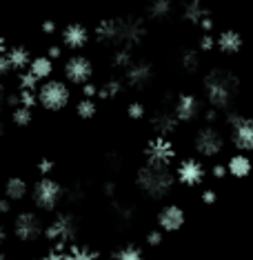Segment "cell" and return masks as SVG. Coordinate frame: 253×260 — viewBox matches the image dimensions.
I'll return each mask as SVG.
<instances>
[{"instance_id": "74e56055", "label": "cell", "mask_w": 253, "mask_h": 260, "mask_svg": "<svg viewBox=\"0 0 253 260\" xmlns=\"http://www.w3.org/2000/svg\"><path fill=\"white\" fill-rule=\"evenodd\" d=\"M11 72V67H9V62H7V58H5V51L0 54V76H7Z\"/></svg>"}, {"instance_id": "bcb514c9", "label": "cell", "mask_w": 253, "mask_h": 260, "mask_svg": "<svg viewBox=\"0 0 253 260\" xmlns=\"http://www.w3.org/2000/svg\"><path fill=\"white\" fill-rule=\"evenodd\" d=\"M5 240H7V229H5L3 224H0V245H3Z\"/></svg>"}, {"instance_id": "44dd1931", "label": "cell", "mask_w": 253, "mask_h": 260, "mask_svg": "<svg viewBox=\"0 0 253 260\" xmlns=\"http://www.w3.org/2000/svg\"><path fill=\"white\" fill-rule=\"evenodd\" d=\"M151 127H154V132L158 136L167 138V136L178 127V120H175V116L169 114V111H160V114H156L154 118H151Z\"/></svg>"}, {"instance_id": "5b68a950", "label": "cell", "mask_w": 253, "mask_h": 260, "mask_svg": "<svg viewBox=\"0 0 253 260\" xmlns=\"http://www.w3.org/2000/svg\"><path fill=\"white\" fill-rule=\"evenodd\" d=\"M62 198L64 189L60 187V182L49 178V176H43L31 189V200L40 211H56L58 205L62 203Z\"/></svg>"}, {"instance_id": "2e32d148", "label": "cell", "mask_w": 253, "mask_h": 260, "mask_svg": "<svg viewBox=\"0 0 253 260\" xmlns=\"http://www.w3.org/2000/svg\"><path fill=\"white\" fill-rule=\"evenodd\" d=\"M60 36H62V45L67 49H82L87 45V40H89V31H87L85 25L74 22V25H67L62 29Z\"/></svg>"}, {"instance_id": "4316f807", "label": "cell", "mask_w": 253, "mask_h": 260, "mask_svg": "<svg viewBox=\"0 0 253 260\" xmlns=\"http://www.w3.org/2000/svg\"><path fill=\"white\" fill-rule=\"evenodd\" d=\"M131 62H133V54L127 49V47H118L114 51V56H111V64L118 69H127Z\"/></svg>"}, {"instance_id": "836d02e7", "label": "cell", "mask_w": 253, "mask_h": 260, "mask_svg": "<svg viewBox=\"0 0 253 260\" xmlns=\"http://www.w3.org/2000/svg\"><path fill=\"white\" fill-rule=\"evenodd\" d=\"M200 49H204V51L215 49V38L211 36V34H204V36L200 38Z\"/></svg>"}, {"instance_id": "83f0119b", "label": "cell", "mask_w": 253, "mask_h": 260, "mask_svg": "<svg viewBox=\"0 0 253 260\" xmlns=\"http://www.w3.org/2000/svg\"><path fill=\"white\" fill-rule=\"evenodd\" d=\"M76 111H78V116L80 118H93L98 114V103H96V98H82L80 103H78V107H76Z\"/></svg>"}, {"instance_id": "4fadbf2b", "label": "cell", "mask_w": 253, "mask_h": 260, "mask_svg": "<svg viewBox=\"0 0 253 260\" xmlns=\"http://www.w3.org/2000/svg\"><path fill=\"white\" fill-rule=\"evenodd\" d=\"M175 158V149L171 145V140L158 136L156 140H151L147 145V162L154 165H171V160Z\"/></svg>"}, {"instance_id": "60d3db41", "label": "cell", "mask_w": 253, "mask_h": 260, "mask_svg": "<svg viewBox=\"0 0 253 260\" xmlns=\"http://www.w3.org/2000/svg\"><path fill=\"white\" fill-rule=\"evenodd\" d=\"M11 211V200H0V214H9Z\"/></svg>"}, {"instance_id": "681fc988", "label": "cell", "mask_w": 253, "mask_h": 260, "mask_svg": "<svg viewBox=\"0 0 253 260\" xmlns=\"http://www.w3.org/2000/svg\"><path fill=\"white\" fill-rule=\"evenodd\" d=\"M0 260H9V258L7 256H0Z\"/></svg>"}, {"instance_id": "6da1fadb", "label": "cell", "mask_w": 253, "mask_h": 260, "mask_svg": "<svg viewBox=\"0 0 253 260\" xmlns=\"http://www.w3.org/2000/svg\"><path fill=\"white\" fill-rule=\"evenodd\" d=\"M147 29L138 18H111L102 20L96 29V38L102 45L109 47H127L131 49L133 45H138L144 38Z\"/></svg>"}, {"instance_id": "8fae6325", "label": "cell", "mask_w": 253, "mask_h": 260, "mask_svg": "<svg viewBox=\"0 0 253 260\" xmlns=\"http://www.w3.org/2000/svg\"><path fill=\"white\" fill-rule=\"evenodd\" d=\"M187 222V214L180 205H167L160 209L158 214V227L160 232L164 234H173V232H180Z\"/></svg>"}, {"instance_id": "c3c4849f", "label": "cell", "mask_w": 253, "mask_h": 260, "mask_svg": "<svg viewBox=\"0 0 253 260\" xmlns=\"http://www.w3.org/2000/svg\"><path fill=\"white\" fill-rule=\"evenodd\" d=\"M5 134V125H3V120H0V136Z\"/></svg>"}, {"instance_id": "1f68e13d", "label": "cell", "mask_w": 253, "mask_h": 260, "mask_svg": "<svg viewBox=\"0 0 253 260\" xmlns=\"http://www.w3.org/2000/svg\"><path fill=\"white\" fill-rule=\"evenodd\" d=\"M67 258V247H60V245H51V249L45 253L43 260H64Z\"/></svg>"}, {"instance_id": "cb8c5ba5", "label": "cell", "mask_w": 253, "mask_h": 260, "mask_svg": "<svg viewBox=\"0 0 253 260\" xmlns=\"http://www.w3.org/2000/svg\"><path fill=\"white\" fill-rule=\"evenodd\" d=\"M64 260H100L98 251L85 245H69L67 247V258Z\"/></svg>"}, {"instance_id": "7dc6e473", "label": "cell", "mask_w": 253, "mask_h": 260, "mask_svg": "<svg viewBox=\"0 0 253 260\" xmlns=\"http://www.w3.org/2000/svg\"><path fill=\"white\" fill-rule=\"evenodd\" d=\"M7 49V47H5V43H3V38H0V54H3V51Z\"/></svg>"}, {"instance_id": "7a4b0ae2", "label": "cell", "mask_w": 253, "mask_h": 260, "mask_svg": "<svg viewBox=\"0 0 253 260\" xmlns=\"http://www.w3.org/2000/svg\"><path fill=\"white\" fill-rule=\"evenodd\" d=\"M240 91V82L231 72L213 69L204 76V96H207L211 109H229Z\"/></svg>"}, {"instance_id": "4dcf8cb0", "label": "cell", "mask_w": 253, "mask_h": 260, "mask_svg": "<svg viewBox=\"0 0 253 260\" xmlns=\"http://www.w3.org/2000/svg\"><path fill=\"white\" fill-rule=\"evenodd\" d=\"M120 87H122L120 80H109L107 85H102V87L98 89V96H100V98H114V96H118V93H120Z\"/></svg>"}, {"instance_id": "603a6c76", "label": "cell", "mask_w": 253, "mask_h": 260, "mask_svg": "<svg viewBox=\"0 0 253 260\" xmlns=\"http://www.w3.org/2000/svg\"><path fill=\"white\" fill-rule=\"evenodd\" d=\"M29 187L27 182L20 178V176H16V178H9L7 185H5V198L11 200V203H16V200H22L27 196Z\"/></svg>"}, {"instance_id": "7c38bea8", "label": "cell", "mask_w": 253, "mask_h": 260, "mask_svg": "<svg viewBox=\"0 0 253 260\" xmlns=\"http://www.w3.org/2000/svg\"><path fill=\"white\" fill-rule=\"evenodd\" d=\"M207 171H204V165L196 160V158H185L178 169H175V180L182 182V185H189V187H196L204 180Z\"/></svg>"}, {"instance_id": "52a82bcc", "label": "cell", "mask_w": 253, "mask_h": 260, "mask_svg": "<svg viewBox=\"0 0 253 260\" xmlns=\"http://www.w3.org/2000/svg\"><path fill=\"white\" fill-rule=\"evenodd\" d=\"M43 234H45V227L36 211H20L14 218V236L20 242H33Z\"/></svg>"}, {"instance_id": "484cf974", "label": "cell", "mask_w": 253, "mask_h": 260, "mask_svg": "<svg viewBox=\"0 0 253 260\" xmlns=\"http://www.w3.org/2000/svg\"><path fill=\"white\" fill-rule=\"evenodd\" d=\"M111 260H144V251L138 245H125L111 253Z\"/></svg>"}, {"instance_id": "b9f144b4", "label": "cell", "mask_w": 253, "mask_h": 260, "mask_svg": "<svg viewBox=\"0 0 253 260\" xmlns=\"http://www.w3.org/2000/svg\"><path fill=\"white\" fill-rule=\"evenodd\" d=\"M7 103V89H5V85L0 82V111H3V105Z\"/></svg>"}, {"instance_id": "d6a6232c", "label": "cell", "mask_w": 253, "mask_h": 260, "mask_svg": "<svg viewBox=\"0 0 253 260\" xmlns=\"http://www.w3.org/2000/svg\"><path fill=\"white\" fill-rule=\"evenodd\" d=\"M127 114L133 118V120H140V118H144V107L140 103H131L127 109Z\"/></svg>"}, {"instance_id": "7402d4cb", "label": "cell", "mask_w": 253, "mask_h": 260, "mask_svg": "<svg viewBox=\"0 0 253 260\" xmlns=\"http://www.w3.org/2000/svg\"><path fill=\"white\" fill-rule=\"evenodd\" d=\"M209 16H211V11L207 9V5L202 0H189V3H185V18L193 22V25H200Z\"/></svg>"}, {"instance_id": "7bdbcfd3", "label": "cell", "mask_w": 253, "mask_h": 260, "mask_svg": "<svg viewBox=\"0 0 253 260\" xmlns=\"http://www.w3.org/2000/svg\"><path fill=\"white\" fill-rule=\"evenodd\" d=\"M60 56H62L60 47H51V49H49V58H51V60H56V58H60Z\"/></svg>"}, {"instance_id": "ba28073f", "label": "cell", "mask_w": 253, "mask_h": 260, "mask_svg": "<svg viewBox=\"0 0 253 260\" xmlns=\"http://www.w3.org/2000/svg\"><path fill=\"white\" fill-rule=\"evenodd\" d=\"M193 145H196V151L200 153V156L215 158V156H220L222 153V149H225V136L218 132V129H213V127H202L196 134Z\"/></svg>"}, {"instance_id": "3957f363", "label": "cell", "mask_w": 253, "mask_h": 260, "mask_svg": "<svg viewBox=\"0 0 253 260\" xmlns=\"http://www.w3.org/2000/svg\"><path fill=\"white\" fill-rule=\"evenodd\" d=\"M136 185L138 189L149 198L160 200L164 198L175 185V174L169 165H154L147 162L144 167L138 169L136 174Z\"/></svg>"}, {"instance_id": "9a60e30c", "label": "cell", "mask_w": 253, "mask_h": 260, "mask_svg": "<svg viewBox=\"0 0 253 260\" xmlns=\"http://www.w3.org/2000/svg\"><path fill=\"white\" fill-rule=\"evenodd\" d=\"M200 114V100L196 96H191V93H185V96H180L175 100L173 105V116L178 122H191L196 120Z\"/></svg>"}, {"instance_id": "f35d334b", "label": "cell", "mask_w": 253, "mask_h": 260, "mask_svg": "<svg viewBox=\"0 0 253 260\" xmlns=\"http://www.w3.org/2000/svg\"><path fill=\"white\" fill-rule=\"evenodd\" d=\"M202 203H207V205H213L215 203V191H213V189H207V191H202Z\"/></svg>"}, {"instance_id": "ac0fdd59", "label": "cell", "mask_w": 253, "mask_h": 260, "mask_svg": "<svg viewBox=\"0 0 253 260\" xmlns=\"http://www.w3.org/2000/svg\"><path fill=\"white\" fill-rule=\"evenodd\" d=\"M27 72L38 82H45V80H49L51 74H54V60H51L49 56H36V58H31Z\"/></svg>"}, {"instance_id": "f6af8a7d", "label": "cell", "mask_w": 253, "mask_h": 260, "mask_svg": "<svg viewBox=\"0 0 253 260\" xmlns=\"http://www.w3.org/2000/svg\"><path fill=\"white\" fill-rule=\"evenodd\" d=\"M104 193H107V196H114V193H116V185H114V182L104 185Z\"/></svg>"}, {"instance_id": "ab89813d", "label": "cell", "mask_w": 253, "mask_h": 260, "mask_svg": "<svg viewBox=\"0 0 253 260\" xmlns=\"http://www.w3.org/2000/svg\"><path fill=\"white\" fill-rule=\"evenodd\" d=\"M213 176H215V178H225V176H227V167H225V165H215V167H213Z\"/></svg>"}, {"instance_id": "e0dca14e", "label": "cell", "mask_w": 253, "mask_h": 260, "mask_svg": "<svg viewBox=\"0 0 253 260\" xmlns=\"http://www.w3.org/2000/svg\"><path fill=\"white\" fill-rule=\"evenodd\" d=\"M215 49H220L222 54H238L242 49V36L233 29H225V31L215 34Z\"/></svg>"}, {"instance_id": "30bf717a", "label": "cell", "mask_w": 253, "mask_h": 260, "mask_svg": "<svg viewBox=\"0 0 253 260\" xmlns=\"http://www.w3.org/2000/svg\"><path fill=\"white\" fill-rule=\"evenodd\" d=\"M93 76V64L89 58L85 56H71L67 62H64V78H67L71 85H87L89 78Z\"/></svg>"}, {"instance_id": "ee69618b", "label": "cell", "mask_w": 253, "mask_h": 260, "mask_svg": "<svg viewBox=\"0 0 253 260\" xmlns=\"http://www.w3.org/2000/svg\"><path fill=\"white\" fill-rule=\"evenodd\" d=\"M43 31L54 34V31H56V25H54V22H43Z\"/></svg>"}, {"instance_id": "d4e9b609", "label": "cell", "mask_w": 253, "mask_h": 260, "mask_svg": "<svg viewBox=\"0 0 253 260\" xmlns=\"http://www.w3.org/2000/svg\"><path fill=\"white\" fill-rule=\"evenodd\" d=\"M171 9H173L171 0H151L149 7H147V11H149V16L154 20H164L171 14Z\"/></svg>"}, {"instance_id": "d590c367", "label": "cell", "mask_w": 253, "mask_h": 260, "mask_svg": "<svg viewBox=\"0 0 253 260\" xmlns=\"http://www.w3.org/2000/svg\"><path fill=\"white\" fill-rule=\"evenodd\" d=\"M51 169H54V162H51V160H40L38 171H40L43 176H49V174H51Z\"/></svg>"}, {"instance_id": "5bb4252c", "label": "cell", "mask_w": 253, "mask_h": 260, "mask_svg": "<svg viewBox=\"0 0 253 260\" xmlns=\"http://www.w3.org/2000/svg\"><path fill=\"white\" fill-rule=\"evenodd\" d=\"M151 76H154V67H151L149 62H142V60H138V62L133 60L125 69V80L131 87H136V89H144V87L149 85Z\"/></svg>"}, {"instance_id": "9c48e42d", "label": "cell", "mask_w": 253, "mask_h": 260, "mask_svg": "<svg viewBox=\"0 0 253 260\" xmlns=\"http://www.w3.org/2000/svg\"><path fill=\"white\" fill-rule=\"evenodd\" d=\"M229 127H231V140L240 151L253 149V118L244 116H229Z\"/></svg>"}, {"instance_id": "f1b7e54d", "label": "cell", "mask_w": 253, "mask_h": 260, "mask_svg": "<svg viewBox=\"0 0 253 260\" xmlns=\"http://www.w3.org/2000/svg\"><path fill=\"white\" fill-rule=\"evenodd\" d=\"M31 118L33 116H31V109L29 107H20L18 105V107H14V111H11V120H14L18 127H27L29 122H31Z\"/></svg>"}, {"instance_id": "d6986e66", "label": "cell", "mask_w": 253, "mask_h": 260, "mask_svg": "<svg viewBox=\"0 0 253 260\" xmlns=\"http://www.w3.org/2000/svg\"><path fill=\"white\" fill-rule=\"evenodd\" d=\"M5 58H7L11 72H27L29 62H31V56H29V51L25 47H11V49H5Z\"/></svg>"}, {"instance_id": "277c9868", "label": "cell", "mask_w": 253, "mask_h": 260, "mask_svg": "<svg viewBox=\"0 0 253 260\" xmlns=\"http://www.w3.org/2000/svg\"><path fill=\"white\" fill-rule=\"evenodd\" d=\"M36 100L47 111H60L71 100V89L62 80H45L36 89Z\"/></svg>"}, {"instance_id": "e575fe53", "label": "cell", "mask_w": 253, "mask_h": 260, "mask_svg": "<svg viewBox=\"0 0 253 260\" xmlns=\"http://www.w3.org/2000/svg\"><path fill=\"white\" fill-rule=\"evenodd\" d=\"M147 242H149L151 247L162 245V232H160V229H154V232H149V234H147Z\"/></svg>"}, {"instance_id": "8992f818", "label": "cell", "mask_w": 253, "mask_h": 260, "mask_svg": "<svg viewBox=\"0 0 253 260\" xmlns=\"http://www.w3.org/2000/svg\"><path fill=\"white\" fill-rule=\"evenodd\" d=\"M76 234H78V222H76V218L71 214H58L45 227V238L51 245H60V247L74 245Z\"/></svg>"}, {"instance_id": "8d00e7d4", "label": "cell", "mask_w": 253, "mask_h": 260, "mask_svg": "<svg viewBox=\"0 0 253 260\" xmlns=\"http://www.w3.org/2000/svg\"><path fill=\"white\" fill-rule=\"evenodd\" d=\"M82 91H85V98H93V96H98V87H96V85H91V82L82 85Z\"/></svg>"}, {"instance_id": "ffe728a7", "label": "cell", "mask_w": 253, "mask_h": 260, "mask_svg": "<svg viewBox=\"0 0 253 260\" xmlns=\"http://www.w3.org/2000/svg\"><path fill=\"white\" fill-rule=\"evenodd\" d=\"M227 167V174H231L233 178H246L251 174L253 165H251V158L246 153H235V156L229 158V162L225 165Z\"/></svg>"}, {"instance_id": "f546056e", "label": "cell", "mask_w": 253, "mask_h": 260, "mask_svg": "<svg viewBox=\"0 0 253 260\" xmlns=\"http://www.w3.org/2000/svg\"><path fill=\"white\" fill-rule=\"evenodd\" d=\"M182 64H185L187 72H196L200 67V54L196 49H187L185 54H182Z\"/></svg>"}]
</instances>
